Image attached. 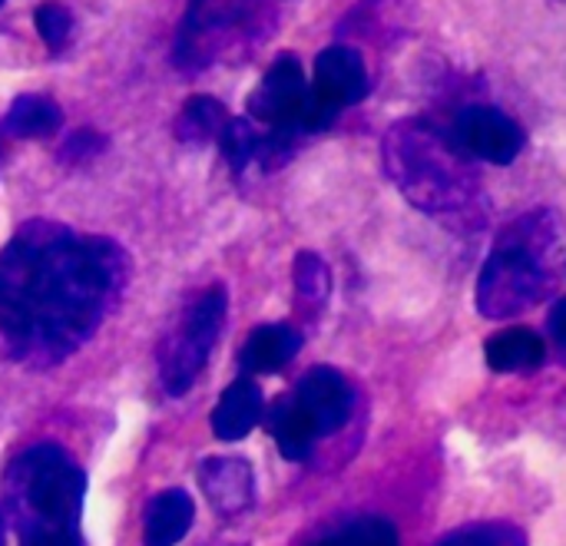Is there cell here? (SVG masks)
<instances>
[{
	"label": "cell",
	"instance_id": "cell-2",
	"mask_svg": "<svg viewBox=\"0 0 566 546\" xmlns=\"http://www.w3.org/2000/svg\"><path fill=\"white\" fill-rule=\"evenodd\" d=\"M381 162L398 192L424 216L454 229H478L484 222L481 179L451 133L424 119H401L385 133Z\"/></svg>",
	"mask_w": 566,
	"mask_h": 546
},
{
	"label": "cell",
	"instance_id": "cell-25",
	"mask_svg": "<svg viewBox=\"0 0 566 546\" xmlns=\"http://www.w3.org/2000/svg\"><path fill=\"white\" fill-rule=\"evenodd\" d=\"M20 546H83V537H80V531H56V534L23 537Z\"/></svg>",
	"mask_w": 566,
	"mask_h": 546
},
{
	"label": "cell",
	"instance_id": "cell-24",
	"mask_svg": "<svg viewBox=\"0 0 566 546\" xmlns=\"http://www.w3.org/2000/svg\"><path fill=\"white\" fill-rule=\"evenodd\" d=\"M103 149V139L93 133V129H80L76 136H70V143L63 146V156L66 159H90Z\"/></svg>",
	"mask_w": 566,
	"mask_h": 546
},
{
	"label": "cell",
	"instance_id": "cell-17",
	"mask_svg": "<svg viewBox=\"0 0 566 546\" xmlns=\"http://www.w3.org/2000/svg\"><path fill=\"white\" fill-rule=\"evenodd\" d=\"M229 119L232 116L226 113V106L219 99H212V96H192L182 106L179 119H176V136L182 143H212V139L219 143V136L229 126Z\"/></svg>",
	"mask_w": 566,
	"mask_h": 546
},
{
	"label": "cell",
	"instance_id": "cell-13",
	"mask_svg": "<svg viewBox=\"0 0 566 546\" xmlns=\"http://www.w3.org/2000/svg\"><path fill=\"white\" fill-rule=\"evenodd\" d=\"M262 408H265V401L252 378L232 381L212 411V434L219 441H242L262 421Z\"/></svg>",
	"mask_w": 566,
	"mask_h": 546
},
{
	"label": "cell",
	"instance_id": "cell-21",
	"mask_svg": "<svg viewBox=\"0 0 566 546\" xmlns=\"http://www.w3.org/2000/svg\"><path fill=\"white\" fill-rule=\"evenodd\" d=\"M219 146L229 159V166L235 172H242L252 159H259V146H262V133L252 129L249 119H229V126L219 136Z\"/></svg>",
	"mask_w": 566,
	"mask_h": 546
},
{
	"label": "cell",
	"instance_id": "cell-3",
	"mask_svg": "<svg viewBox=\"0 0 566 546\" xmlns=\"http://www.w3.org/2000/svg\"><path fill=\"white\" fill-rule=\"evenodd\" d=\"M557 249V222L537 209L511 222L481 269L478 308L484 318H514L551 292V255Z\"/></svg>",
	"mask_w": 566,
	"mask_h": 546
},
{
	"label": "cell",
	"instance_id": "cell-8",
	"mask_svg": "<svg viewBox=\"0 0 566 546\" xmlns=\"http://www.w3.org/2000/svg\"><path fill=\"white\" fill-rule=\"evenodd\" d=\"M305 103H308V83H305L302 63L292 53H285L269 66V73L249 96V113L269 129L302 136Z\"/></svg>",
	"mask_w": 566,
	"mask_h": 546
},
{
	"label": "cell",
	"instance_id": "cell-27",
	"mask_svg": "<svg viewBox=\"0 0 566 546\" xmlns=\"http://www.w3.org/2000/svg\"><path fill=\"white\" fill-rule=\"evenodd\" d=\"M0 546H3V514H0Z\"/></svg>",
	"mask_w": 566,
	"mask_h": 546
},
{
	"label": "cell",
	"instance_id": "cell-10",
	"mask_svg": "<svg viewBox=\"0 0 566 546\" xmlns=\"http://www.w3.org/2000/svg\"><path fill=\"white\" fill-rule=\"evenodd\" d=\"M292 398L305 411V418L312 421L318 438L342 431L352 418V408H355V391L345 381V375L335 368H312L298 381Z\"/></svg>",
	"mask_w": 566,
	"mask_h": 546
},
{
	"label": "cell",
	"instance_id": "cell-23",
	"mask_svg": "<svg viewBox=\"0 0 566 546\" xmlns=\"http://www.w3.org/2000/svg\"><path fill=\"white\" fill-rule=\"evenodd\" d=\"M33 23H36V30H40V36H43V43H46L50 50H56V46H63V43L70 40L73 13H70L63 3H56V0H46V3L36 7Z\"/></svg>",
	"mask_w": 566,
	"mask_h": 546
},
{
	"label": "cell",
	"instance_id": "cell-19",
	"mask_svg": "<svg viewBox=\"0 0 566 546\" xmlns=\"http://www.w3.org/2000/svg\"><path fill=\"white\" fill-rule=\"evenodd\" d=\"M312 546H398V534L381 517H361V521H348L328 531Z\"/></svg>",
	"mask_w": 566,
	"mask_h": 546
},
{
	"label": "cell",
	"instance_id": "cell-1",
	"mask_svg": "<svg viewBox=\"0 0 566 546\" xmlns=\"http://www.w3.org/2000/svg\"><path fill=\"white\" fill-rule=\"evenodd\" d=\"M126 275L109 239L56 222L23 225L0 252V355L27 368L66 361L116 308Z\"/></svg>",
	"mask_w": 566,
	"mask_h": 546
},
{
	"label": "cell",
	"instance_id": "cell-7",
	"mask_svg": "<svg viewBox=\"0 0 566 546\" xmlns=\"http://www.w3.org/2000/svg\"><path fill=\"white\" fill-rule=\"evenodd\" d=\"M368 93V70L358 50L352 46H328L315 60V83L308 86V103L302 113V133L328 129L338 113Z\"/></svg>",
	"mask_w": 566,
	"mask_h": 546
},
{
	"label": "cell",
	"instance_id": "cell-12",
	"mask_svg": "<svg viewBox=\"0 0 566 546\" xmlns=\"http://www.w3.org/2000/svg\"><path fill=\"white\" fill-rule=\"evenodd\" d=\"M298 348L302 335L292 325H262L245 338L239 351V368L245 375H275L298 355Z\"/></svg>",
	"mask_w": 566,
	"mask_h": 546
},
{
	"label": "cell",
	"instance_id": "cell-26",
	"mask_svg": "<svg viewBox=\"0 0 566 546\" xmlns=\"http://www.w3.org/2000/svg\"><path fill=\"white\" fill-rule=\"evenodd\" d=\"M551 335H554L560 345H566V298L554 308V315H551Z\"/></svg>",
	"mask_w": 566,
	"mask_h": 546
},
{
	"label": "cell",
	"instance_id": "cell-16",
	"mask_svg": "<svg viewBox=\"0 0 566 546\" xmlns=\"http://www.w3.org/2000/svg\"><path fill=\"white\" fill-rule=\"evenodd\" d=\"M544 338L534 335L531 328H511V332H501L488 342L484 348V358L494 371H504V375H514V371H534L544 365Z\"/></svg>",
	"mask_w": 566,
	"mask_h": 546
},
{
	"label": "cell",
	"instance_id": "cell-22",
	"mask_svg": "<svg viewBox=\"0 0 566 546\" xmlns=\"http://www.w3.org/2000/svg\"><path fill=\"white\" fill-rule=\"evenodd\" d=\"M438 546H527V540L511 524H478L444 537Z\"/></svg>",
	"mask_w": 566,
	"mask_h": 546
},
{
	"label": "cell",
	"instance_id": "cell-9",
	"mask_svg": "<svg viewBox=\"0 0 566 546\" xmlns=\"http://www.w3.org/2000/svg\"><path fill=\"white\" fill-rule=\"evenodd\" d=\"M451 139L468 159L507 166L524 149V129L494 106H464L451 119Z\"/></svg>",
	"mask_w": 566,
	"mask_h": 546
},
{
	"label": "cell",
	"instance_id": "cell-14",
	"mask_svg": "<svg viewBox=\"0 0 566 546\" xmlns=\"http://www.w3.org/2000/svg\"><path fill=\"white\" fill-rule=\"evenodd\" d=\"M196 507L186 491H163L146 504L143 514V544L176 546L192 527Z\"/></svg>",
	"mask_w": 566,
	"mask_h": 546
},
{
	"label": "cell",
	"instance_id": "cell-6",
	"mask_svg": "<svg viewBox=\"0 0 566 546\" xmlns=\"http://www.w3.org/2000/svg\"><path fill=\"white\" fill-rule=\"evenodd\" d=\"M259 17V0H192L176 36V63L182 70L216 63L226 50L255 33Z\"/></svg>",
	"mask_w": 566,
	"mask_h": 546
},
{
	"label": "cell",
	"instance_id": "cell-5",
	"mask_svg": "<svg viewBox=\"0 0 566 546\" xmlns=\"http://www.w3.org/2000/svg\"><path fill=\"white\" fill-rule=\"evenodd\" d=\"M226 308H229L226 288L212 285L189 305L182 322L172 328L159 358V378H163L166 395L179 398L196 385L226 325Z\"/></svg>",
	"mask_w": 566,
	"mask_h": 546
},
{
	"label": "cell",
	"instance_id": "cell-18",
	"mask_svg": "<svg viewBox=\"0 0 566 546\" xmlns=\"http://www.w3.org/2000/svg\"><path fill=\"white\" fill-rule=\"evenodd\" d=\"M60 123H63V113L46 96H20V99H13V106L7 113V129L23 139L50 136L60 129Z\"/></svg>",
	"mask_w": 566,
	"mask_h": 546
},
{
	"label": "cell",
	"instance_id": "cell-4",
	"mask_svg": "<svg viewBox=\"0 0 566 546\" xmlns=\"http://www.w3.org/2000/svg\"><path fill=\"white\" fill-rule=\"evenodd\" d=\"M86 477L53 444H33L3 474V504L20 540L56 531H80Z\"/></svg>",
	"mask_w": 566,
	"mask_h": 546
},
{
	"label": "cell",
	"instance_id": "cell-11",
	"mask_svg": "<svg viewBox=\"0 0 566 546\" xmlns=\"http://www.w3.org/2000/svg\"><path fill=\"white\" fill-rule=\"evenodd\" d=\"M199 484L209 497V504L222 517H235L252 507L255 501V477L252 468L239 458H212L199 471Z\"/></svg>",
	"mask_w": 566,
	"mask_h": 546
},
{
	"label": "cell",
	"instance_id": "cell-20",
	"mask_svg": "<svg viewBox=\"0 0 566 546\" xmlns=\"http://www.w3.org/2000/svg\"><path fill=\"white\" fill-rule=\"evenodd\" d=\"M295 292H298L302 305H308V308H322L328 302L332 272L315 252H302L295 259Z\"/></svg>",
	"mask_w": 566,
	"mask_h": 546
},
{
	"label": "cell",
	"instance_id": "cell-15",
	"mask_svg": "<svg viewBox=\"0 0 566 546\" xmlns=\"http://www.w3.org/2000/svg\"><path fill=\"white\" fill-rule=\"evenodd\" d=\"M265 424H269V434H272V441H275V448H279V454L285 461H308L312 458L318 434H315L312 421L305 418V411L295 405L292 395L279 398L269 408Z\"/></svg>",
	"mask_w": 566,
	"mask_h": 546
}]
</instances>
